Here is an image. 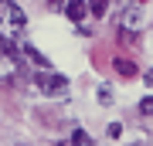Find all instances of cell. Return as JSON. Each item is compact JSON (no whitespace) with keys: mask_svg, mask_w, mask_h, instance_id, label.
Listing matches in <instances>:
<instances>
[{"mask_svg":"<svg viewBox=\"0 0 153 146\" xmlns=\"http://www.w3.org/2000/svg\"><path fill=\"white\" fill-rule=\"evenodd\" d=\"M38 85H41L44 95H65V92H68V78H65V75H55V71L38 75Z\"/></svg>","mask_w":153,"mask_h":146,"instance_id":"obj_1","label":"cell"},{"mask_svg":"<svg viewBox=\"0 0 153 146\" xmlns=\"http://www.w3.org/2000/svg\"><path fill=\"white\" fill-rule=\"evenodd\" d=\"M85 14H88V4H85V0H68V4H65V17H68V21L82 24Z\"/></svg>","mask_w":153,"mask_h":146,"instance_id":"obj_2","label":"cell"},{"mask_svg":"<svg viewBox=\"0 0 153 146\" xmlns=\"http://www.w3.org/2000/svg\"><path fill=\"white\" fill-rule=\"evenodd\" d=\"M112 68H116V75H123V78H136V61L133 58H116Z\"/></svg>","mask_w":153,"mask_h":146,"instance_id":"obj_3","label":"cell"},{"mask_svg":"<svg viewBox=\"0 0 153 146\" xmlns=\"http://www.w3.org/2000/svg\"><path fill=\"white\" fill-rule=\"evenodd\" d=\"M4 10H7V21H10L14 27H24V21H27V17H24V10H21V7H14V4H7Z\"/></svg>","mask_w":153,"mask_h":146,"instance_id":"obj_4","label":"cell"},{"mask_svg":"<svg viewBox=\"0 0 153 146\" xmlns=\"http://www.w3.org/2000/svg\"><path fill=\"white\" fill-rule=\"evenodd\" d=\"M68 146H92V136H88L85 129H75V133H71V143Z\"/></svg>","mask_w":153,"mask_h":146,"instance_id":"obj_5","label":"cell"},{"mask_svg":"<svg viewBox=\"0 0 153 146\" xmlns=\"http://www.w3.org/2000/svg\"><path fill=\"white\" fill-rule=\"evenodd\" d=\"M27 58L34 61V65H41V68H44V65H48V58H44V54H41L38 48H31V44H27Z\"/></svg>","mask_w":153,"mask_h":146,"instance_id":"obj_6","label":"cell"},{"mask_svg":"<svg viewBox=\"0 0 153 146\" xmlns=\"http://www.w3.org/2000/svg\"><path fill=\"white\" fill-rule=\"evenodd\" d=\"M119 41L123 44H140V34H133L129 27H123V31H119Z\"/></svg>","mask_w":153,"mask_h":146,"instance_id":"obj_7","label":"cell"},{"mask_svg":"<svg viewBox=\"0 0 153 146\" xmlns=\"http://www.w3.org/2000/svg\"><path fill=\"white\" fill-rule=\"evenodd\" d=\"M88 10H92L95 17H102L105 10H109V0H92V7H88Z\"/></svg>","mask_w":153,"mask_h":146,"instance_id":"obj_8","label":"cell"},{"mask_svg":"<svg viewBox=\"0 0 153 146\" xmlns=\"http://www.w3.org/2000/svg\"><path fill=\"white\" fill-rule=\"evenodd\" d=\"M140 112H143V116H153V95L140 99Z\"/></svg>","mask_w":153,"mask_h":146,"instance_id":"obj_9","label":"cell"},{"mask_svg":"<svg viewBox=\"0 0 153 146\" xmlns=\"http://www.w3.org/2000/svg\"><path fill=\"white\" fill-rule=\"evenodd\" d=\"M105 133H109V139H119V136H123V126H119V122H109Z\"/></svg>","mask_w":153,"mask_h":146,"instance_id":"obj_10","label":"cell"},{"mask_svg":"<svg viewBox=\"0 0 153 146\" xmlns=\"http://www.w3.org/2000/svg\"><path fill=\"white\" fill-rule=\"evenodd\" d=\"M99 102H102V105L112 102V92H109V88H99Z\"/></svg>","mask_w":153,"mask_h":146,"instance_id":"obj_11","label":"cell"},{"mask_svg":"<svg viewBox=\"0 0 153 146\" xmlns=\"http://www.w3.org/2000/svg\"><path fill=\"white\" fill-rule=\"evenodd\" d=\"M143 78H146V85L153 88V68H150V71H146V75H143Z\"/></svg>","mask_w":153,"mask_h":146,"instance_id":"obj_12","label":"cell"},{"mask_svg":"<svg viewBox=\"0 0 153 146\" xmlns=\"http://www.w3.org/2000/svg\"><path fill=\"white\" fill-rule=\"evenodd\" d=\"M55 146H68V143H55Z\"/></svg>","mask_w":153,"mask_h":146,"instance_id":"obj_13","label":"cell"}]
</instances>
